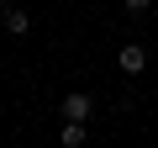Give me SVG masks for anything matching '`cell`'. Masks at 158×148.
<instances>
[{
	"label": "cell",
	"mask_w": 158,
	"mask_h": 148,
	"mask_svg": "<svg viewBox=\"0 0 158 148\" xmlns=\"http://www.w3.org/2000/svg\"><path fill=\"white\" fill-rule=\"evenodd\" d=\"M148 6H153V0H127V11H132V16H142Z\"/></svg>",
	"instance_id": "cell-5"
},
{
	"label": "cell",
	"mask_w": 158,
	"mask_h": 148,
	"mask_svg": "<svg viewBox=\"0 0 158 148\" xmlns=\"http://www.w3.org/2000/svg\"><path fill=\"white\" fill-rule=\"evenodd\" d=\"M79 143H85V122H69L63 127V148H79Z\"/></svg>",
	"instance_id": "cell-4"
},
{
	"label": "cell",
	"mask_w": 158,
	"mask_h": 148,
	"mask_svg": "<svg viewBox=\"0 0 158 148\" xmlns=\"http://www.w3.org/2000/svg\"><path fill=\"white\" fill-rule=\"evenodd\" d=\"M27 27H32V16H27V11H6V32H11V37H21Z\"/></svg>",
	"instance_id": "cell-3"
},
{
	"label": "cell",
	"mask_w": 158,
	"mask_h": 148,
	"mask_svg": "<svg viewBox=\"0 0 158 148\" xmlns=\"http://www.w3.org/2000/svg\"><path fill=\"white\" fill-rule=\"evenodd\" d=\"M90 111H95V101L85 90H69L63 95V122H90Z\"/></svg>",
	"instance_id": "cell-1"
},
{
	"label": "cell",
	"mask_w": 158,
	"mask_h": 148,
	"mask_svg": "<svg viewBox=\"0 0 158 148\" xmlns=\"http://www.w3.org/2000/svg\"><path fill=\"white\" fill-rule=\"evenodd\" d=\"M116 63H121V74H142V69H148V53H142L137 42H127V48L116 53Z\"/></svg>",
	"instance_id": "cell-2"
}]
</instances>
